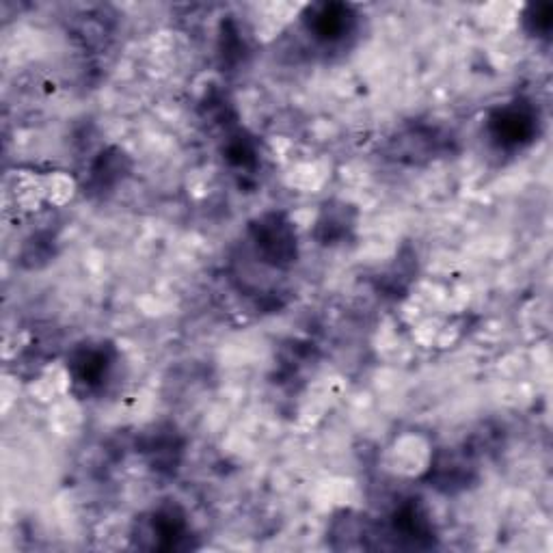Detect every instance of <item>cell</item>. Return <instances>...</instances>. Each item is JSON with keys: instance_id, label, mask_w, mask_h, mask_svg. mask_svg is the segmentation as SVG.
I'll return each mask as SVG.
<instances>
[{"instance_id": "1", "label": "cell", "mask_w": 553, "mask_h": 553, "mask_svg": "<svg viewBox=\"0 0 553 553\" xmlns=\"http://www.w3.org/2000/svg\"><path fill=\"white\" fill-rule=\"evenodd\" d=\"M435 461L433 445L424 435L407 433L394 439L387 448L385 463L391 474L400 478H420Z\"/></svg>"}, {"instance_id": "2", "label": "cell", "mask_w": 553, "mask_h": 553, "mask_svg": "<svg viewBox=\"0 0 553 553\" xmlns=\"http://www.w3.org/2000/svg\"><path fill=\"white\" fill-rule=\"evenodd\" d=\"M76 193V184L67 173H52L44 178V195L52 206H63Z\"/></svg>"}]
</instances>
